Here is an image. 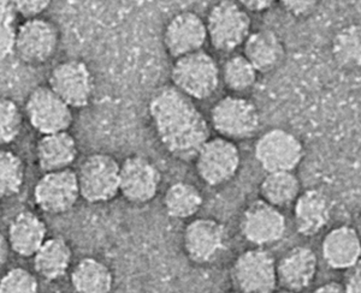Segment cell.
<instances>
[{
	"label": "cell",
	"mask_w": 361,
	"mask_h": 293,
	"mask_svg": "<svg viewBox=\"0 0 361 293\" xmlns=\"http://www.w3.org/2000/svg\"><path fill=\"white\" fill-rule=\"evenodd\" d=\"M149 116L160 142L177 159H195L209 141V124L192 99L176 88L159 90L149 102Z\"/></svg>",
	"instance_id": "obj_1"
},
{
	"label": "cell",
	"mask_w": 361,
	"mask_h": 293,
	"mask_svg": "<svg viewBox=\"0 0 361 293\" xmlns=\"http://www.w3.org/2000/svg\"><path fill=\"white\" fill-rule=\"evenodd\" d=\"M177 90L188 98L205 100L217 90L219 69L214 58L204 51L177 58L171 70Z\"/></svg>",
	"instance_id": "obj_2"
},
{
	"label": "cell",
	"mask_w": 361,
	"mask_h": 293,
	"mask_svg": "<svg viewBox=\"0 0 361 293\" xmlns=\"http://www.w3.org/2000/svg\"><path fill=\"white\" fill-rule=\"evenodd\" d=\"M230 275L238 292L274 293L279 285L277 261L267 249H250L238 255Z\"/></svg>",
	"instance_id": "obj_3"
},
{
	"label": "cell",
	"mask_w": 361,
	"mask_h": 293,
	"mask_svg": "<svg viewBox=\"0 0 361 293\" xmlns=\"http://www.w3.org/2000/svg\"><path fill=\"white\" fill-rule=\"evenodd\" d=\"M118 161L105 153L87 156L78 167L80 195L90 204H102L115 199L119 192Z\"/></svg>",
	"instance_id": "obj_4"
},
{
	"label": "cell",
	"mask_w": 361,
	"mask_h": 293,
	"mask_svg": "<svg viewBox=\"0 0 361 293\" xmlns=\"http://www.w3.org/2000/svg\"><path fill=\"white\" fill-rule=\"evenodd\" d=\"M205 23L207 39L214 49L222 52H231L243 45L252 27L250 15L234 1H221L214 5Z\"/></svg>",
	"instance_id": "obj_5"
},
{
	"label": "cell",
	"mask_w": 361,
	"mask_h": 293,
	"mask_svg": "<svg viewBox=\"0 0 361 293\" xmlns=\"http://www.w3.org/2000/svg\"><path fill=\"white\" fill-rule=\"evenodd\" d=\"M255 156L267 173L294 172L304 159V144L290 131L271 129L255 143Z\"/></svg>",
	"instance_id": "obj_6"
},
{
	"label": "cell",
	"mask_w": 361,
	"mask_h": 293,
	"mask_svg": "<svg viewBox=\"0 0 361 293\" xmlns=\"http://www.w3.org/2000/svg\"><path fill=\"white\" fill-rule=\"evenodd\" d=\"M211 122L224 139H246L255 136L260 114L253 102L243 96H226L214 104Z\"/></svg>",
	"instance_id": "obj_7"
},
{
	"label": "cell",
	"mask_w": 361,
	"mask_h": 293,
	"mask_svg": "<svg viewBox=\"0 0 361 293\" xmlns=\"http://www.w3.org/2000/svg\"><path fill=\"white\" fill-rule=\"evenodd\" d=\"M241 163V155L233 141L217 137L209 139L195 156L197 175L209 187L233 180Z\"/></svg>",
	"instance_id": "obj_8"
},
{
	"label": "cell",
	"mask_w": 361,
	"mask_h": 293,
	"mask_svg": "<svg viewBox=\"0 0 361 293\" xmlns=\"http://www.w3.org/2000/svg\"><path fill=\"white\" fill-rule=\"evenodd\" d=\"M240 231L248 243L265 249L283 239L287 232V220L279 208L260 199L243 211Z\"/></svg>",
	"instance_id": "obj_9"
},
{
	"label": "cell",
	"mask_w": 361,
	"mask_h": 293,
	"mask_svg": "<svg viewBox=\"0 0 361 293\" xmlns=\"http://www.w3.org/2000/svg\"><path fill=\"white\" fill-rule=\"evenodd\" d=\"M71 110L49 86L37 87L32 90L25 104L29 123L42 135L68 131L73 123Z\"/></svg>",
	"instance_id": "obj_10"
},
{
	"label": "cell",
	"mask_w": 361,
	"mask_h": 293,
	"mask_svg": "<svg viewBox=\"0 0 361 293\" xmlns=\"http://www.w3.org/2000/svg\"><path fill=\"white\" fill-rule=\"evenodd\" d=\"M49 87L71 108H81L92 100L94 80L86 63L70 59L51 71Z\"/></svg>",
	"instance_id": "obj_11"
},
{
	"label": "cell",
	"mask_w": 361,
	"mask_h": 293,
	"mask_svg": "<svg viewBox=\"0 0 361 293\" xmlns=\"http://www.w3.org/2000/svg\"><path fill=\"white\" fill-rule=\"evenodd\" d=\"M59 34L49 20L35 18L25 20L16 30L15 52L29 66H40L54 57L58 47Z\"/></svg>",
	"instance_id": "obj_12"
},
{
	"label": "cell",
	"mask_w": 361,
	"mask_h": 293,
	"mask_svg": "<svg viewBox=\"0 0 361 293\" xmlns=\"http://www.w3.org/2000/svg\"><path fill=\"white\" fill-rule=\"evenodd\" d=\"M228 233L222 223L209 218L190 221L183 232V248L189 260L207 265L217 260L226 247Z\"/></svg>",
	"instance_id": "obj_13"
},
{
	"label": "cell",
	"mask_w": 361,
	"mask_h": 293,
	"mask_svg": "<svg viewBox=\"0 0 361 293\" xmlns=\"http://www.w3.org/2000/svg\"><path fill=\"white\" fill-rule=\"evenodd\" d=\"M80 196L78 175L71 168L45 173L34 189L37 207L54 216L71 211Z\"/></svg>",
	"instance_id": "obj_14"
},
{
	"label": "cell",
	"mask_w": 361,
	"mask_h": 293,
	"mask_svg": "<svg viewBox=\"0 0 361 293\" xmlns=\"http://www.w3.org/2000/svg\"><path fill=\"white\" fill-rule=\"evenodd\" d=\"M160 173L144 156H130L121 165L119 192L130 204H144L158 194Z\"/></svg>",
	"instance_id": "obj_15"
},
{
	"label": "cell",
	"mask_w": 361,
	"mask_h": 293,
	"mask_svg": "<svg viewBox=\"0 0 361 293\" xmlns=\"http://www.w3.org/2000/svg\"><path fill=\"white\" fill-rule=\"evenodd\" d=\"M206 40V23L195 13H177L165 27V49L175 59L202 51Z\"/></svg>",
	"instance_id": "obj_16"
},
{
	"label": "cell",
	"mask_w": 361,
	"mask_h": 293,
	"mask_svg": "<svg viewBox=\"0 0 361 293\" xmlns=\"http://www.w3.org/2000/svg\"><path fill=\"white\" fill-rule=\"evenodd\" d=\"M318 273V257L304 245L288 250L277 262V281L282 289L300 293L312 285Z\"/></svg>",
	"instance_id": "obj_17"
},
{
	"label": "cell",
	"mask_w": 361,
	"mask_h": 293,
	"mask_svg": "<svg viewBox=\"0 0 361 293\" xmlns=\"http://www.w3.org/2000/svg\"><path fill=\"white\" fill-rule=\"evenodd\" d=\"M333 202L319 189H308L294 202L293 219L301 236L313 237L322 232L331 219Z\"/></svg>",
	"instance_id": "obj_18"
},
{
	"label": "cell",
	"mask_w": 361,
	"mask_h": 293,
	"mask_svg": "<svg viewBox=\"0 0 361 293\" xmlns=\"http://www.w3.org/2000/svg\"><path fill=\"white\" fill-rule=\"evenodd\" d=\"M320 251L328 267L347 270L361 258V240L357 230L349 225L331 228L322 240Z\"/></svg>",
	"instance_id": "obj_19"
},
{
	"label": "cell",
	"mask_w": 361,
	"mask_h": 293,
	"mask_svg": "<svg viewBox=\"0 0 361 293\" xmlns=\"http://www.w3.org/2000/svg\"><path fill=\"white\" fill-rule=\"evenodd\" d=\"M243 56L257 73H267L279 68L284 57L286 47L281 37L269 29L250 33L243 44Z\"/></svg>",
	"instance_id": "obj_20"
},
{
	"label": "cell",
	"mask_w": 361,
	"mask_h": 293,
	"mask_svg": "<svg viewBox=\"0 0 361 293\" xmlns=\"http://www.w3.org/2000/svg\"><path fill=\"white\" fill-rule=\"evenodd\" d=\"M47 227L37 214L32 212L18 213L8 227V245L17 255L34 257L45 243Z\"/></svg>",
	"instance_id": "obj_21"
},
{
	"label": "cell",
	"mask_w": 361,
	"mask_h": 293,
	"mask_svg": "<svg viewBox=\"0 0 361 293\" xmlns=\"http://www.w3.org/2000/svg\"><path fill=\"white\" fill-rule=\"evenodd\" d=\"M78 153L76 139L68 131L44 135L37 142V163L45 173L68 170Z\"/></svg>",
	"instance_id": "obj_22"
},
{
	"label": "cell",
	"mask_w": 361,
	"mask_h": 293,
	"mask_svg": "<svg viewBox=\"0 0 361 293\" xmlns=\"http://www.w3.org/2000/svg\"><path fill=\"white\" fill-rule=\"evenodd\" d=\"M73 260L69 243L62 237L47 238L34 255V268L46 280H57L64 277Z\"/></svg>",
	"instance_id": "obj_23"
},
{
	"label": "cell",
	"mask_w": 361,
	"mask_h": 293,
	"mask_svg": "<svg viewBox=\"0 0 361 293\" xmlns=\"http://www.w3.org/2000/svg\"><path fill=\"white\" fill-rule=\"evenodd\" d=\"M70 281L75 293H111L114 274L102 261L85 257L75 266Z\"/></svg>",
	"instance_id": "obj_24"
},
{
	"label": "cell",
	"mask_w": 361,
	"mask_h": 293,
	"mask_svg": "<svg viewBox=\"0 0 361 293\" xmlns=\"http://www.w3.org/2000/svg\"><path fill=\"white\" fill-rule=\"evenodd\" d=\"M259 189L262 200L279 209L294 204L302 192L301 182L294 172L267 173Z\"/></svg>",
	"instance_id": "obj_25"
},
{
	"label": "cell",
	"mask_w": 361,
	"mask_h": 293,
	"mask_svg": "<svg viewBox=\"0 0 361 293\" xmlns=\"http://www.w3.org/2000/svg\"><path fill=\"white\" fill-rule=\"evenodd\" d=\"M331 57L340 69H361V23H350L338 29L330 45Z\"/></svg>",
	"instance_id": "obj_26"
},
{
	"label": "cell",
	"mask_w": 361,
	"mask_h": 293,
	"mask_svg": "<svg viewBox=\"0 0 361 293\" xmlns=\"http://www.w3.org/2000/svg\"><path fill=\"white\" fill-rule=\"evenodd\" d=\"M202 195L193 184L177 182L168 187L164 196L165 211L173 219H189L202 208Z\"/></svg>",
	"instance_id": "obj_27"
},
{
	"label": "cell",
	"mask_w": 361,
	"mask_h": 293,
	"mask_svg": "<svg viewBox=\"0 0 361 293\" xmlns=\"http://www.w3.org/2000/svg\"><path fill=\"white\" fill-rule=\"evenodd\" d=\"M222 77L228 89L240 94L255 87L258 73L243 54H235L224 63Z\"/></svg>",
	"instance_id": "obj_28"
},
{
	"label": "cell",
	"mask_w": 361,
	"mask_h": 293,
	"mask_svg": "<svg viewBox=\"0 0 361 293\" xmlns=\"http://www.w3.org/2000/svg\"><path fill=\"white\" fill-rule=\"evenodd\" d=\"M23 160L13 151L0 149V197H11L21 192L25 183Z\"/></svg>",
	"instance_id": "obj_29"
},
{
	"label": "cell",
	"mask_w": 361,
	"mask_h": 293,
	"mask_svg": "<svg viewBox=\"0 0 361 293\" xmlns=\"http://www.w3.org/2000/svg\"><path fill=\"white\" fill-rule=\"evenodd\" d=\"M22 113L16 102L0 98V146L13 142L21 134Z\"/></svg>",
	"instance_id": "obj_30"
},
{
	"label": "cell",
	"mask_w": 361,
	"mask_h": 293,
	"mask_svg": "<svg viewBox=\"0 0 361 293\" xmlns=\"http://www.w3.org/2000/svg\"><path fill=\"white\" fill-rule=\"evenodd\" d=\"M39 281L25 268H13L0 279V293H39Z\"/></svg>",
	"instance_id": "obj_31"
},
{
	"label": "cell",
	"mask_w": 361,
	"mask_h": 293,
	"mask_svg": "<svg viewBox=\"0 0 361 293\" xmlns=\"http://www.w3.org/2000/svg\"><path fill=\"white\" fill-rule=\"evenodd\" d=\"M279 5L283 11L299 20H305L312 16L319 6V1L316 0H283L279 1Z\"/></svg>",
	"instance_id": "obj_32"
},
{
	"label": "cell",
	"mask_w": 361,
	"mask_h": 293,
	"mask_svg": "<svg viewBox=\"0 0 361 293\" xmlns=\"http://www.w3.org/2000/svg\"><path fill=\"white\" fill-rule=\"evenodd\" d=\"M51 1L49 0H16L13 1V8L16 15L25 18V20L39 18L44 11L49 8Z\"/></svg>",
	"instance_id": "obj_33"
},
{
	"label": "cell",
	"mask_w": 361,
	"mask_h": 293,
	"mask_svg": "<svg viewBox=\"0 0 361 293\" xmlns=\"http://www.w3.org/2000/svg\"><path fill=\"white\" fill-rule=\"evenodd\" d=\"M16 29L13 23L0 22V61H4L15 51Z\"/></svg>",
	"instance_id": "obj_34"
},
{
	"label": "cell",
	"mask_w": 361,
	"mask_h": 293,
	"mask_svg": "<svg viewBox=\"0 0 361 293\" xmlns=\"http://www.w3.org/2000/svg\"><path fill=\"white\" fill-rule=\"evenodd\" d=\"M343 287L347 293H361V258L345 270Z\"/></svg>",
	"instance_id": "obj_35"
},
{
	"label": "cell",
	"mask_w": 361,
	"mask_h": 293,
	"mask_svg": "<svg viewBox=\"0 0 361 293\" xmlns=\"http://www.w3.org/2000/svg\"><path fill=\"white\" fill-rule=\"evenodd\" d=\"M238 4L247 13H263L269 11L276 3L272 0H241Z\"/></svg>",
	"instance_id": "obj_36"
},
{
	"label": "cell",
	"mask_w": 361,
	"mask_h": 293,
	"mask_svg": "<svg viewBox=\"0 0 361 293\" xmlns=\"http://www.w3.org/2000/svg\"><path fill=\"white\" fill-rule=\"evenodd\" d=\"M16 17V11L13 8V1L0 0V22L13 23Z\"/></svg>",
	"instance_id": "obj_37"
},
{
	"label": "cell",
	"mask_w": 361,
	"mask_h": 293,
	"mask_svg": "<svg viewBox=\"0 0 361 293\" xmlns=\"http://www.w3.org/2000/svg\"><path fill=\"white\" fill-rule=\"evenodd\" d=\"M312 293H347L345 287L336 281H329L319 287H317Z\"/></svg>",
	"instance_id": "obj_38"
},
{
	"label": "cell",
	"mask_w": 361,
	"mask_h": 293,
	"mask_svg": "<svg viewBox=\"0 0 361 293\" xmlns=\"http://www.w3.org/2000/svg\"><path fill=\"white\" fill-rule=\"evenodd\" d=\"M8 253H10V245H8V238L0 232V268L6 263Z\"/></svg>",
	"instance_id": "obj_39"
},
{
	"label": "cell",
	"mask_w": 361,
	"mask_h": 293,
	"mask_svg": "<svg viewBox=\"0 0 361 293\" xmlns=\"http://www.w3.org/2000/svg\"><path fill=\"white\" fill-rule=\"evenodd\" d=\"M355 230H357V236L360 238L361 240V216L357 218V226H355Z\"/></svg>",
	"instance_id": "obj_40"
},
{
	"label": "cell",
	"mask_w": 361,
	"mask_h": 293,
	"mask_svg": "<svg viewBox=\"0 0 361 293\" xmlns=\"http://www.w3.org/2000/svg\"><path fill=\"white\" fill-rule=\"evenodd\" d=\"M274 293H296V292H292V291H287V289H281V291H277V292Z\"/></svg>",
	"instance_id": "obj_41"
},
{
	"label": "cell",
	"mask_w": 361,
	"mask_h": 293,
	"mask_svg": "<svg viewBox=\"0 0 361 293\" xmlns=\"http://www.w3.org/2000/svg\"><path fill=\"white\" fill-rule=\"evenodd\" d=\"M234 293H243V292H238V291H235Z\"/></svg>",
	"instance_id": "obj_42"
},
{
	"label": "cell",
	"mask_w": 361,
	"mask_h": 293,
	"mask_svg": "<svg viewBox=\"0 0 361 293\" xmlns=\"http://www.w3.org/2000/svg\"><path fill=\"white\" fill-rule=\"evenodd\" d=\"M0 213H1V209H0Z\"/></svg>",
	"instance_id": "obj_43"
}]
</instances>
